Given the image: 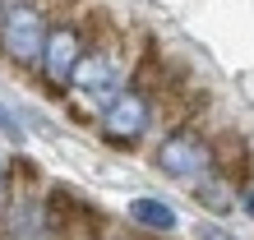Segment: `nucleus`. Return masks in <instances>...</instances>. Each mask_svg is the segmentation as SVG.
<instances>
[{
  "label": "nucleus",
  "instance_id": "nucleus-8",
  "mask_svg": "<svg viewBox=\"0 0 254 240\" xmlns=\"http://www.w3.org/2000/svg\"><path fill=\"white\" fill-rule=\"evenodd\" d=\"M194 240H236V236L222 231L217 222H199V227H194Z\"/></svg>",
  "mask_w": 254,
  "mask_h": 240
},
{
  "label": "nucleus",
  "instance_id": "nucleus-6",
  "mask_svg": "<svg viewBox=\"0 0 254 240\" xmlns=\"http://www.w3.org/2000/svg\"><path fill=\"white\" fill-rule=\"evenodd\" d=\"M129 217L139 222V227H148V231H176V213H171V203L153 199V194L134 199V203H129Z\"/></svg>",
  "mask_w": 254,
  "mask_h": 240
},
{
  "label": "nucleus",
  "instance_id": "nucleus-11",
  "mask_svg": "<svg viewBox=\"0 0 254 240\" xmlns=\"http://www.w3.org/2000/svg\"><path fill=\"white\" fill-rule=\"evenodd\" d=\"M0 180H5V171H0Z\"/></svg>",
  "mask_w": 254,
  "mask_h": 240
},
{
  "label": "nucleus",
  "instance_id": "nucleus-5",
  "mask_svg": "<svg viewBox=\"0 0 254 240\" xmlns=\"http://www.w3.org/2000/svg\"><path fill=\"white\" fill-rule=\"evenodd\" d=\"M79 37H74V28H56L51 42H47V56H42V65L56 83H69L74 79V65H79Z\"/></svg>",
  "mask_w": 254,
  "mask_h": 240
},
{
  "label": "nucleus",
  "instance_id": "nucleus-4",
  "mask_svg": "<svg viewBox=\"0 0 254 240\" xmlns=\"http://www.w3.org/2000/svg\"><path fill=\"white\" fill-rule=\"evenodd\" d=\"M79 93H88V97H102L111 107L116 97H121V83H125V69L116 65L111 56H83L79 65H74V79H69Z\"/></svg>",
  "mask_w": 254,
  "mask_h": 240
},
{
  "label": "nucleus",
  "instance_id": "nucleus-1",
  "mask_svg": "<svg viewBox=\"0 0 254 240\" xmlns=\"http://www.w3.org/2000/svg\"><path fill=\"white\" fill-rule=\"evenodd\" d=\"M0 42H5V51L19 60V65H33V60H42V56H47V42H51L47 19H42L33 5H14V9L5 14Z\"/></svg>",
  "mask_w": 254,
  "mask_h": 240
},
{
  "label": "nucleus",
  "instance_id": "nucleus-10",
  "mask_svg": "<svg viewBox=\"0 0 254 240\" xmlns=\"http://www.w3.org/2000/svg\"><path fill=\"white\" fill-rule=\"evenodd\" d=\"M245 208H250V217H254V189H245Z\"/></svg>",
  "mask_w": 254,
  "mask_h": 240
},
{
  "label": "nucleus",
  "instance_id": "nucleus-9",
  "mask_svg": "<svg viewBox=\"0 0 254 240\" xmlns=\"http://www.w3.org/2000/svg\"><path fill=\"white\" fill-rule=\"evenodd\" d=\"M0 129H5V139H23V129H19V120H14L5 107H0Z\"/></svg>",
  "mask_w": 254,
  "mask_h": 240
},
{
  "label": "nucleus",
  "instance_id": "nucleus-2",
  "mask_svg": "<svg viewBox=\"0 0 254 240\" xmlns=\"http://www.w3.org/2000/svg\"><path fill=\"white\" fill-rule=\"evenodd\" d=\"M208 148L199 134H190V129H176L171 139H162L157 148V167L167 171L171 180H190V185H199V180L208 176Z\"/></svg>",
  "mask_w": 254,
  "mask_h": 240
},
{
  "label": "nucleus",
  "instance_id": "nucleus-7",
  "mask_svg": "<svg viewBox=\"0 0 254 240\" xmlns=\"http://www.w3.org/2000/svg\"><path fill=\"white\" fill-rule=\"evenodd\" d=\"M194 189H199V199L213 208V213H227V208H231V189H227V185H217V180H208V176H203Z\"/></svg>",
  "mask_w": 254,
  "mask_h": 240
},
{
  "label": "nucleus",
  "instance_id": "nucleus-3",
  "mask_svg": "<svg viewBox=\"0 0 254 240\" xmlns=\"http://www.w3.org/2000/svg\"><path fill=\"white\" fill-rule=\"evenodd\" d=\"M148 120H153V111H148V97L139 93H121L107 107V116H102V125H107V139L116 143H139L148 134Z\"/></svg>",
  "mask_w": 254,
  "mask_h": 240
}]
</instances>
